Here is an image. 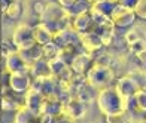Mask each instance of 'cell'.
Segmentation results:
<instances>
[{"instance_id": "15", "label": "cell", "mask_w": 146, "mask_h": 123, "mask_svg": "<svg viewBox=\"0 0 146 123\" xmlns=\"http://www.w3.org/2000/svg\"><path fill=\"white\" fill-rule=\"evenodd\" d=\"M57 2L61 5V6H66V8H72V6L75 5L78 0H57Z\"/></svg>"}, {"instance_id": "9", "label": "cell", "mask_w": 146, "mask_h": 123, "mask_svg": "<svg viewBox=\"0 0 146 123\" xmlns=\"http://www.w3.org/2000/svg\"><path fill=\"white\" fill-rule=\"evenodd\" d=\"M73 28L76 31H85L88 30V27L91 25V15L88 12H84V14H76L75 19L72 21Z\"/></svg>"}, {"instance_id": "4", "label": "cell", "mask_w": 146, "mask_h": 123, "mask_svg": "<svg viewBox=\"0 0 146 123\" xmlns=\"http://www.w3.org/2000/svg\"><path fill=\"white\" fill-rule=\"evenodd\" d=\"M139 90L140 89H139L137 80L131 79V77H122V79L118 82V95L121 96L122 101L133 98Z\"/></svg>"}, {"instance_id": "1", "label": "cell", "mask_w": 146, "mask_h": 123, "mask_svg": "<svg viewBox=\"0 0 146 123\" xmlns=\"http://www.w3.org/2000/svg\"><path fill=\"white\" fill-rule=\"evenodd\" d=\"M98 104H100L102 111L106 113V116L124 111V108H125L121 96L116 92H113V90H103L102 96L98 98Z\"/></svg>"}, {"instance_id": "8", "label": "cell", "mask_w": 146, "mask_h": 123, "mask_svg": "<svg viewBox=\"0 0 146 123\" xmlns=\"http://www.w3.org/2000/svg\"><path fill=\"white\" fill-rule=\"evenodd\" d=\"M90 65H91V60H90L88 55H76V56L72 58V62H70L72 70L78 74L87 73Z\"/></svg>"}, {"instance_id": "5", "label": "cell", "mask_w": 146, "mask_h": 123, "mask_svg": "<svg viewBox=\"0 0 146 123\" xmlns=\"http://www.w3.org/2000/svg\"><path fill=\"white\" fill-rule=\"evenodd\" d=\"M27 85H29V79L24 74L23 70H17L12 73L11 79H9V89L12 92H21V90L27 88Z\"/></svg>"}, {"instance_id": "6", "label": "cell", "mask_w": 146, "mask_h": 123, "mask_svg": "<svg viewBox=\"0 0 146 123\" xmlns=\"http://www.w3.org/2000/svg\"><path fill=\"white\" fill-rule=\"evenodd\" d=\"M81 42L84 44V48L88 50V52H94V50H98L103 43L100 40L97 33H82L81 34Z\"/></svg>"}, {"instance_id": "12", "label": "cell", "mask_w": 146, "mask_h": 123, "mask_svg": "<svg viewBox=\"0 0 146 123\" xmlns=\"http://www.w3.org/2000/svg\"><path fill=\"white\" fill-rule=\"evenodd\" d=\"M133 10H134L136 16H139V18H142V19L146 21V0H139V2L134 5Z\"/></svg>"}, {"instance_id": "2", "label": "cell", "mask_w": 146, "mask_h": 123, "mask_svg": "<svg viewBox=\"0 0 146 123\" xmlns=\"http://www.w3.org/2000/svg\"><path fill=\"white\" fill-rule=\"evenodd\" d=\"M109 18L112 19V22L116 27H128L134 22V18H136V14L133 8H128V6H124V5H116L113 10L110 12Z\"/></svg>"}, {"instance_id": "11", "label": "cell", "mask_w": 146, "mask_h": 123, "mask_svg": "<svg viewBox=\"0 0 146 123\" xmlns=\"http://www.w3.org/2000/svg\"><path fill=\"white\" fill-rule=\"evenodd\" d=\"M6 15H8L11 19H17L19 15H21V6H19L18 2H11L8 9H6Z\"/></svg>"}, {"instance_id": "3", "label": "cell", "mask_w": 146, "mask_h": 123, "mask_svg": "<svg viewBox=\"0 0 146 123\" xmlns=\"http://www.w3.org/2000/svg\"><path fill=\"white\" fill-rule=\"evenodd\" d=\"M91 73L90 80L94 83V85H110L112 80H113V71L110 67H108L104 62H97V67L94 70H90Z\"/></svg>"}, {"instance_id": "14", "label": "cell", "mask_w": 146, "mask_h": 123, "mask_svg": "<svg viewBox=\"0 0 146 123\" xmlns=\"http://www.w3.org/2000/svg\"><path fill=\"white\" fill-rule=\"evenodd\" d=\"M33 9H35V12H37V14H43L45 12V5L42 2H39V0H36L35 5H33Z\"/></svg>"}, {"instance_id": "16", "label": "cell", "mask_w": 146, "mask_h": 123, "mask_svg": "<svg viewBox=\"0 0 146 123\" xmlns=\"http://www.w3.org/2000/svg\"><path fill=\"white\" fill-rule=\"evenodd\" d=\"M3 61L5 60H2V49H0V70H2V67H3Z\"/></svg>"}, {"instance_id": "7", "label": "cell", "mask_w": 146, "mask_h": 123, "mask_svg": "<svg viewBox=\"0 0 146 123\" xmlns=\"http://www.w3.org/2000/svg\"><path fill=\"white\" fill-rule=\"evenodd\" d=\"M31 37L36 43L46 44V43H49V40L52 39V34H51V31L48 28V25L40 24V25H37V27H35L31 30Z\"/></svg>"}, {"instance_id": "10", "label": "cell", "mask_w": 146, "mask_h": 123, "mask_svg": "<svg viewBox=\"0 0 146 123\" xmlns=\"http://www.w3.org/2000/svg\"><path fill=\"white\" fill-rule=\"evenodd\" d=\"M57 54H58V49L55 44H51V43L43 44V48H42V56L43 58H46V60H54L57 56Z\"/></svg>"}, {"instance_id": "17", "label": "cell", "mask_w": 146, "mask_h": 123, "mask_svg": "<svg viewBox=\"0 0 146 123\" xmlns=\"http://www.w3.org/2000/svg\"><path fill=\"white\" fill-rule=\"evenodd\" d=\"M145 122H146V117H145Z\"/></svg>"}, {"instance_id": "13", "label": "cell", "mask_w": 146, "mask_h": 123, "mask_svg": "<svg viewBox=\"0 0 146 123\" xmlns=\"http://www.w3.org/2000/svg\"><path fill=\"white\" fill-rule=\"evenodd\" d=\"M127 122H128V117L124 111H119V113L108 116V123H127Z\"/></svg>"}]
</instances>
